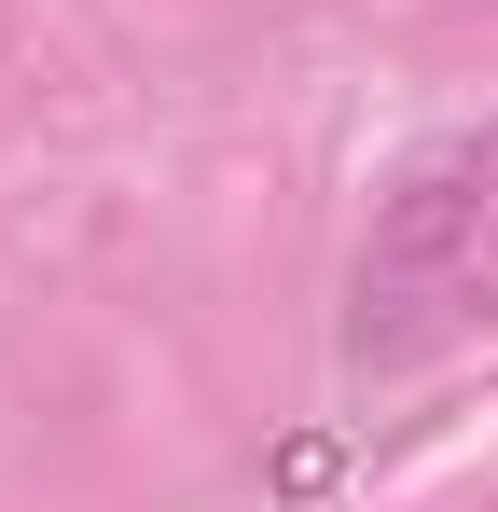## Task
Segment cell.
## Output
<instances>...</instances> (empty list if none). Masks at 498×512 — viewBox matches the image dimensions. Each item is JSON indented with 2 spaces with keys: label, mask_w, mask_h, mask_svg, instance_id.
Returning <instances> with one entry per match:
<instances>
[{
  "label": "cell",
  "mask_w": 498,
  "mask_h": 512,
  "mask_svg": "<svg viewBox=\"0 0 498 512\" xmlns=\"http://www.w3.org/2000/svg\"><path fill=\"white\" fill-rule=\"evenodd\" d=\"M498 305V139H443L360 250V346H429Z\"/></svg>",
  "instance_id": "6da1fadb"
}]
</instances>
